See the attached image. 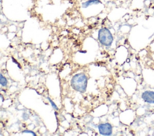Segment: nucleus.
I'll list each match as a JSON object with an SVG mask.
<instances>
[{
  "label": "nucleus",
  "instance_id": "423d86ee",
  "mask_svg": "<svg viewBox=\"0 0 154 136\" xmlns=\"http://www.w3.org/2000/svg\"><path fill=\"white\" fill-rule=\"evenodd\" d=\"M0 83L2 86H5L7 84V78L2 75V74L0 75Z\"/></svg>",
  "mask_w": 154,
  "mask_h": 136
},
{
  "label": "nucleus",
  "instance_id": "6e6552de",
  "mask_svg": "<svg viewBox=\"0 0 154 136\" xmlns=\"http://www.w3.org/2000/svg\"><path fill=\"white\" fill-rule=\"evenodd\" d=\"M23 133H31L32 135H36V134L33 132V131H29V130H25V131H23Z\"/></svg>",
  "mask_w": 154,
  "mask_h": 136
},
{
  "label": "nucleus",
  "instance_id": "f03ea898",
  "mask_svg": "<svg viewBox=\"0 0 154 136\" xmlns=\"http://www.w3.org/2000/svg\"><path fill=\"white\" fill-rule=\"evenodd\" d=\"M98 40L102 45L109 46L112 43L113 37L108 29L103 28L99 31Z\"/></svg>",
  "mask_w": 154,
  "mask_h": 136
},
{
  "label": "nucleus",
  "instance_id": "0eeeda50",
  "mask_svg": "<svg viewBox=\"0 0 154 136\" xmlns=\"http://www.w3.org/2000/svg\"><path fill=\"white\" fill-rule=\"evenodd\" d=\"M47 99L49 101V102H51V105H52V107H53V108L54 109H55V110H58V107H57V106L56 105V104L52 101V100L49 98V97H47Z\"/></svg>",
  "mask_w": 154,
  "mask_h": 136
},
{
  "label": "nucleus",
  "instance_id": "20e7f679",
  "mask_svg": "<svg viewBox=\"0 0 154 136\" xmlns=\"http://www.w3.org/2000/svg\"><path fill=\"white\" fill-rule=\"evenodd\" d=\"M141 98L144 101L149 104H154V92L152 90H146L143 92Z\"/></svg>",
  "mask_w": 154,
  "mask_h": 136
},
{
  "label": "nucleus",
  "instance_id": "7ed1b4c3",
  "mask_svg": "<svg viewBox=\"0 0 154 136\" xmlns=\"http://www.w3.org/2000/svg\"><path fill=\"white\" fill-rule=\"evenodd\" d=\"M99 133L103 135H110L112 134V125L109 123H101L98 126Z\"/></svg>",
  "mask_w": 154,
  "mask_h": 136
},
{
  "label": "nucleus",
  "instance_id": "f257e3e1",
  "mask_svg": "<svg viewBox=\"0 0 154 136\" xmlns=\"http://www.w3.org/2000/svg\"><path fill=\"white\" fill-rule=\"evenodd\" d=\"M87 77L84 73L75 74L71 80V86L72 88L81 93L85 92L87 85Z\"/></svg>",
  "mask_w": 154,
  "mask_h": 136
},
{
  "label": "nucleus",
  "instance_id": "39448f33",
  "mask_svg": "<svg viewBox=\"0 0 154 136\" xmlns=\"http://www.w3.org/2000/svg\"><path fill=\"white\" fill-rule=\"evenodd\" d=\"M101 3V2L99 0H88L87 1H85L83 3H82V8H87L91 5L93 4H98Z\"/></svg>",
  "mask_w": 154,
  "mask_h": 136
}]
</instances>
